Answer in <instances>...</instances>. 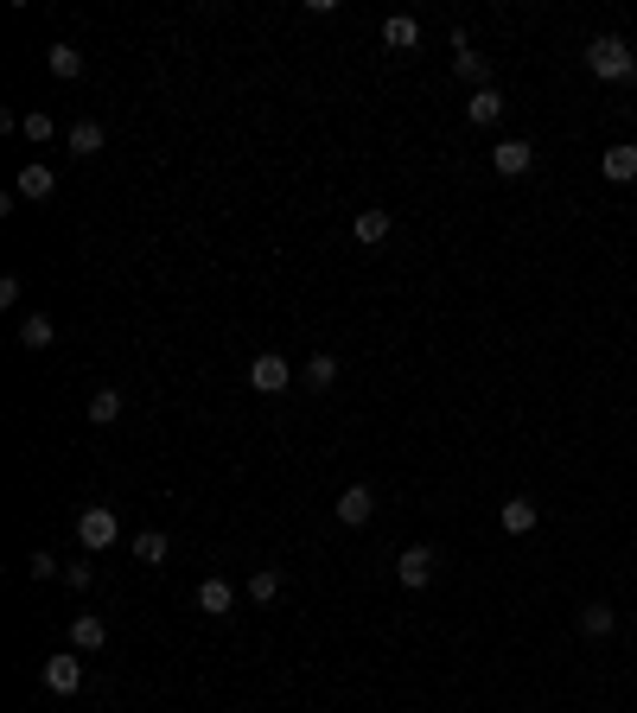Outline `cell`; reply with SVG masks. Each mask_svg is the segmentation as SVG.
I'll use <instances>...</instances> for the list:
<instances>
[{
	"label": "cell",
	"mask_w": 637,
	"mask_h": 713,
	"mask_svg": "<svg viewBox=\"0 0 637 713\" xmlns=\"http://www.w3.org/2000/svg\"><path fill=\"white\" fill-rule=\"evenodd\" d=\"M587 71L599 83H637V51L618 39V32H599V39L587 45Z\"/></svg>",
	"instance_id": "obj_1"
},
{
	"label": "cell",
	"mask_w": 637,
	"mask_h": 713,
	"mask_svg": "<svg viewBox=\"0 0 637 713\" xmlns=\"http://www.w3.org/2000/svg\"><path fill=\"white\" fill-rule=\"evenodd\" d=\"M287 382H294V357H281V351H262L249 363V389L255 395H281Z\"/></svg>",
	"instance_id": "obj_2"
},
{
	"label": "cell",
	"mask_w": 637,
	"mask_h": 713,
	"mask_svg": "<svg viewBox=\"0 0 637 713\" xmlns=\"http://www.w3.org/2000/svg\"><path fill=\"white\" fill-rule=\"evenodd\" d=\"M115 535H122V523H115V510H83L77 516V542H83V554H102V548H115Z\"/></svg>",
	"instance_id": "obj_3"
},
{
	"label": "cell",
	"mask_w": 637,
	"mask_h": 713,
	"mask_svg": "<svg viewBox=\"0 0 637 713\" xmlns=\"http://www.w3.org/2000/svg\"><path fill=\"white\" fill-rule=\"evenodd\" d=\"M427 580H434V548H427V542H415V548H402V554H395V586L421 593Z\"/></svg>",
	"instance_id": "obj_4"
},
{
	"label": "cell",
	"mask_w": 637,
	"mask_h": 713,
	"mask_svg": "<svg viewBox=\"0 0 637 713\" xmlns=\"http://www.w3.org/2000/svg\"><path fill=\"white\" fill-rule=\"evenodd\" d=\"M39 675H45L51 694H77V688H83V656H77V650H58V656H45Z\"/></svg>",
	"instance_id": "obj_5"
},
{
	"label": "cell",
	"mask_w": 637,
	"mask_h": 713,
	"mask_svg": "<svg viewBox=\"0 0 637 713\" xmlns=\"http://www.w3.org/2000/svg\"><path fill=\"white\" fill-rule=\"evenodd\" d=\"M370 516H376V491H370V484H344V491H338V523L364 529Z\"/></svg>",
	"instance_id": "obj_6"
},
{
	"label": "cell",
	"mask_w": 637,
	"mask_h": 713,
	"mask_svg": "<svg viewBox=\"0 0 637 713\" xmlns=\"http://www.w3.org/2000/svg\"><path fill=\"white\" fill-rule=\"evenodd\" d=\"M491 166H497V179H523V172L536 166V147H529V141H497Z\"/></svg>",
	"instance_id": "obj_7"
},
{
	"label": "cell",
	"mask_w": 637,
	"mask_h": 713,
	"mask_svg": "<svg viewBox=\"0 0 637 713\" xmlns=\"http://www.w3.org/2000/svg\"><path fill=\"white\" fill-rule=\"evenodd\" d=\"M51 191H58V172H51V166H39V160H32V166L20 172V179H13V198H32V204H45Z\"/></svg>",
	"instance_id": "obj_8"
},
{
	"label": "cell",
	"mask_w": 637,
	"mask_h": 713,
	"mask_svg": "<svg viewBox=\"0 0 637 713\" xmlns=\"http://www.w3.org/2000/svg\"><path fill=\"white\" fill-rule=\"evenodd\" d=\"M504 109H510V102H504V90H497V83H491V90H472V96H466V121H472V128H491Z\"/></svg>",
	"instance_id": "obj_9"
},
{
	"label": "cell",
	"mask_w": 637,
	"mask_h": 713,
	"mask_svg": "<svg viewBox=\"0 0 637 713\" xmlns=\"http://www.w3.org/2000/svg\"><path fill=\"white\" fill-rule=\"evenodd\" d=\"M102 643H109V624H102L96 612H83V618H71V650H77V656H96Z\"/></svg>",
	"instance_id": "obj_10"
},
{
	"label": "cell",
	"mask_w": 637,
	"mask_h": 713,
	"mask_svg": "<svg viewBox=\"0 0 637 713\" xmlns=\"http://www.w3.org/2000/svg\"><path fill=\"white\" fill-rule=\"evenodd\" d=\"M599 172H606L612 185H631V179H637V147H631V141L606 147V153H599Z\"/></svg>",
	"instance_id": "obj_11"
},
{
	"label": "cell",
	"mask_w": 637,
	"mask_h": 713,
	"mask_svg": "<svg viewBox=\"0 0 637 713\" xmlns=\"http://www.w3.org/2000/svg\"><path fill=\"white\" fill-rule=\"evenodd\" d=\"M497 523H504V535H529L542 523V510H536V497H510L504 510H497Z\"/></svg>",
	"instance_id": "obj_12"
},
{
	"label": "cell",
	"mask_w": 637,
	"mask_h": 713,
	"mask_svg": "<svg viewBox=\"0 0 637 713\" xmlns=\"http://www.w3.org/2000/svg\"><path fill=\"white\" fill-rule=\"evenodd\" d=\"M198 612H204V618H230V612H236V586H230V580H204V586H198Z\"/></svg>",
	"instance_id": "obj_13"
},
{
	"label": "cell",
	"mask_w": 637,
	"mask_h": 713,
	"mask_svg": "<svg viewBox=\"0 0 637 713\" xmlns=\"http://www.w3.org/2000/svg\"><path fill=\"white\" fill-rule=\"evenodd\" d=\"M383 45H389V51H415V45H421V20L389 13V20H383Z\"/></svg>",
	"instance_id": "obj_14"
},
{
	"label": "cell",
	"mask_w": 637,
	"mask_h": 713,
	"mask_svg": "<svg viewBox=\"0 0 637 713\" xmlns=\"http://www.w3.org/2000/svg\"><path fill=\"white\" fill-rule=\"evenodd\" d=\"M20 344H26V351H51V344H58V325H51V312H32V319L20 325Z\"/></svg>",
	"instance_id": "obj_15"
},
{
	"label": "cell",
	"mask_w": 637,
	"mask_h": 713,
	"mask_svg": "<svg viewBox=\"0 0 637 713\" xmlns=\"http://www.w3.org/2000/svg\"><path fill=\"white\" fill-rule=\"evenodd\" d=\"M300 376H306V389H319V395H325V389H332V382H338V357H332V351H313V357H306V370H300Z\"/></svg>",
	"instance_id": "obj_16"
},
{
	"label": "cell",
	"mask_w": 637,
	"mask_h": 713,
	"mask_svg": "<svg viewBox=\"0 0 637 713\" xmlns=\"http://www.w3.org/2000/svg\"><path fill=\"white\" fill-rule=\"evenodd\" d=\"M166 554H172V542H166L160 529H141V535H134V561H141V567H166Z\"/></svg>",
	"instance_id": "obj_17"
},
{
	"label": "cell",
	"mask_w": 637,
	"mask_h": 713,
	"mask_svg": "<svg viewBox=\"0 0 637 713\" xmlns=\"http://www.w3.org/2000/svg\"><path fill=\"white\" fill-rule=\"evenodd\" d=\"M389 230H395V217H389V211H357V223H351V236L364 242V249H370V242H383Z\"/></svg>",
	"instance_id": "obj_18"
},
{
	"label": "cell",
	"mask_w": 637,
	"mask_h": 713,
	"mask_svg": "<svg viewBox=\"0 0 637 713\" xmlns=\"http://www.w3.org/2000/svg\"><path fill=\"white\" fill-rule=\"evenodd\" d=\"M64 141H71L77 160H96V153H102V128H96V121H71V134H64Z\"/></svg>",
	"instance_id": "obj_19"
},
{
	"label": "cell",
	"mask_w": 637,
	"mask_h": 713,
	"mask_svg": "<svg viewBox=\"0 0 637 713\" xmlns=\"http://www.w3.org/2000/svg\"><path fill=\"white\" fill-rule=\"evenodd\" d=\"M90 421H96V427L122 421V389H96V395H90Z\"/></svg>",
	"instance_id": "obj_20"
},
{
	"label": "cell",
	"mask_w": 637,
	"mask_h": 713,
	"mask_svg": "<svg viewBox=\"0 0 637 713\" xmlns=\"http://www.w3.org/2000/svg\"><path fill=\"white\" fill-rule=\"evenodd\" d=\"M45 58H51V71H58L64 83H71V77H83V51H77V45H51Z\"/></svg>",
	"instance_id": "obj_21"
},
{
	"label": "cell",
	"mask_w": 637,
	"mask_h": 713,
	"mask_svg": "<svg viewBox=\"0 0 637 713\" xmlns=\"http://www.w3.org/2000/svg\"><path fill=\"white\" fill-rule=\"evenodd\" d=\"M249 599H255V605H274V599H281V573H274V567L249 573Z\"/></svg>",
	"instance_id": "obj_22"
},
{
	"label": "cell",
	"mask_w": 637,
	"mask_h": 713,
	"mask_svg": "<svg viewBox=\"0 0 637 713\" xmlns=\"http://www.w3.org/2000/svg\"><path fill=\"white\" fill-rule=\"evenodd\" d=\"M612 605H580V631H587V637H612Z\"/></svg>",
	"instance_id": "obj_23"
},
{
	"label": "cell",
	"mask_w": 637,
	"mask_h": 713,
	"mask_svg": "<svg viewBox=\"0 0 637 713\" xmlns=\"http://www.w3.org/2000/svg\"><path fill=\"white\" fill-rule=\"evenodd\" d=\"M459 77L478 83V90H491V64L478 58V51H466V45H459Z\"/></svg>",
	"instance_id": "obj_24"
},
{
	"label": "cell",
	"mask_w": 637,
	"mask_h": 713,
	"mask_svg": "<svg viewBox=\"0 0 637 713\" xmlns=\"http://www.w3.org/2000/svg\"><path fill=\"white\" fill-rule=\"evenodd\" d=\"M20 128H26V141H39V147H45V141H51V134H58V121H51L45 109H32V115L20 121Z\"/></svg>",
	"instance_id": "obj_25"
},
{
	"label": "cell",
	"mask_w": 637,
	"mask_h": 713,
	"mask_svg": "<svg viewBox=\"0 0 637 713\" xmlns=\"http://www.w3.org/2000/svg\"><path fill=\"white\" fill-rule=\"evenodd\" d=\"M90 580H96V561H71V567H64V586H77V593H90Z\"/></svg>",
	"instance_id": "obj_26"
},
{
	"label": "cell",
	"mask_w": 637,
	"mask_h": 713,
	"mask_svg": "<svg viewBox=\"0 0 637 713\" xmlns=\"http://www.w3.org/2000/svg\"><path fill=\"white\" fill-rule=\"evenodd\" d=\"M26 573H32V580H58L64 567H58V561H51V554L39 548V554H32V561H26Z\"/></svg>",
	"instance_id": "obj_27"
}]
</instances>
